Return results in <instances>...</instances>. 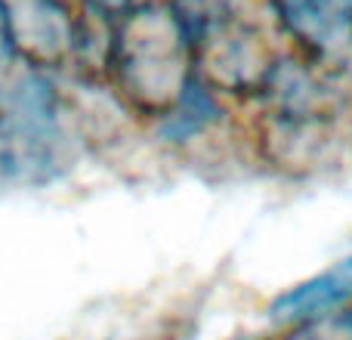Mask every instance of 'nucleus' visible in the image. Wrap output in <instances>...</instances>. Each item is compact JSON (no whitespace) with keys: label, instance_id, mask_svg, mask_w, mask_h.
<instances>
[{"label":"nucleus","instance_id":"1","mask_svg":"<svg viewBox=\"0 0 352 340\" xmlns=\"http://www.w3.org/2000/svg\"><path fill=\"white\" fill-rule=\"evenodd\" d=\"M250 161L278 180H316L352 164V81L285 53L244 109Z\"/></svg>","mask_w":352,"mask_h":340},{"label":"nucleus","instance_id":"2","mask_svg":"<svg viewBox=\"0 0 352 340\" xmlns=\"http://www.w3.org/2000/svg\"><path fill=\"white\" fill-rule=\"evenodd\" d=\"M102 84L146 127L198 84L192 31L173 0H148L109 25Z\"/></svg>","mask_w":352,"mask_h":340},{"label":"nucleus","instance_id":"3","mask_svg":"<svg viewBox=\"0 0 352 340\" xmlns=\"http://www.w3.org/2000/svg\"><path fill=\"white\" fill-rule=\"evenodd\" d=\"M0 158L6 182H50L68 164L62 99L47 72L25 62L0 74Z\"/></svg>","mask_w":352,"mask_h":340},{"label":"nucleus","instance_id":"4","mask_svg":"<svg viewBox=\"0 0 352 340\" xmlns=\"http://www.w3.org/2000/svg\"><path fill=\"white\" fill-rule=\"evenodd\" d=\"M285 50L352 81V0H260Z\"/></svg>","mask_w":352,"mask_h":340},{"label":"nucleus","instance_id":"5","mask_svg":"<svg viewBox=\"0 0 352 340\" xmlns=\"http://www.w3.org/2000/svg\"><path fill=\"white\" fill-rule=\"evenodd\" d=\"M19 62L53 74L72 72L80 50V6L74 0H0Z\"/></svg>","mask_w":352,"mask_h":340},{"label":"nucleus","instance_id":"6","mask_svg":"<svg viewBox=\"0 0 352 340\" xmlns=\"http://www.w3.org/2000/svg\"><path fill=\"white\" fill-rule=\"evenodd\" d=\"M352 306V251L337 257L316 275L278 291L266 304V319L272 331H291L303 325H318L337 319Z\"/></svg>","mask_w":352,"mask_h":340},{"label":"nucleus","instance_id":"7","mask_svg":"<svg viewBox=\"0 0 352 340\" xmlns=\"http://www.w3.org/2000/svg\"><path fill=\"white\" fill-rule=\"evenodd\" d=\"M269 340H349L340 331V325L331 322H318V325H303V328H291V331H272Z\"/></svg>","mask_w":352,"mask_h":340},{"label":"nucleus","instance_id":"8","mask_svg":"<svg viewBox=\"0 0 352 340\" xmlns=\"http://www.w3.org/2000/svg\"><path fill=\"white\" fill-rule=\"evenodd\" d=\"M334 322H337V325H340V331H343V334H346V337L352 340V306H349V310H343V312H340V316H337V319H334Z\"/></svg>","mask_w":352,"mask_h":340},{"label":"nucleus","instance_id":"9","mask_svg":"<svg viewBox=\"0 0 352 340\" xmlns=\"http://www.w3.org/2000/svg\"><path fill=\"white\" fill-rule=\"evenodd\" d=\"M0 182H6V173H3V158H0Z\"/></svg>","mask_w":352,"mask_h":340},{"label":"nucleus","instance_id":"10","mask_svg":"<svg viewBox=\"0 0 352 340\" xmlns=\"http://www.w3.org/2000/svg\"><path fill=\"white\" fill-rule=\"evenodd\" d=\"M266 340H269V337H266Z\"/></svg>","mask_w":352,"mask_h":340}]
</instances>
